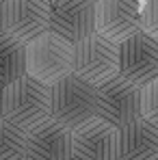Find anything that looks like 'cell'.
I'll use <instances>...</instances> for the list:
<instances>
[{
	"instance_id": "obj_11",
	"label": "cell",
	"mask_w": 158,
	"mask_h": 160,
	"mask_svg": "<svg viewBox=\"0 0 158 160\" xmlns=\"http://www.w3.org/2000/svg\"><path fill=\"white\" fill-rule=\"evenodd\" d=\"M74 158V134L56 119H46L26 132V160Z\"/></svg>"
},
{
	"instance_id": "obj_15",
	"label": "cell",
	"mask_w": 158,
	"mask_h": 160,
	"mask_svg": "<svg viewBox=\"0 0 158 160\" xmlns=\"http://www.w3.org/2000/svg\"><path fill=\"white\" fill-rule=\"evenodd\" d=\"M141 115L158 126V78L141 87Z\"/></svg>"
},
{
	"instance_id": "obj_5",
	"label": "cell",
	"mask_w": 158,
	"mask_h": 160,
	"mask_svg": "<svg viewBox=\"0 0 158 160\" xmlns=\"http://www.w3.org/2000/svg\"><path fill=\"white\" fill-rule=\"evenodd\" d=\"M98 112L117 128L136 121L141 115V87L124 76H113L98 84Z\"/></svg>"
},
{
	"instance_id": "obj_8",
	"label": "cell",
	"mask_w": 158,
	"mask_h": 160,
	"mask_svg": "<svg viewBox=\"0 0 158 160\" xmlns=\"http://www.w3.org/2000/svg\"><path fill=\"white\" fill-rule=\"evenodd\" d=\"M143 0H98L95 4V32L115 43L126 41L141 30Z\"/></svg>"
},
{
	"instance_id": "obj_20",
	"label": "cell",
	"mask_w": 158,
	"mask_h": 160,
	"mask_svg": "<svg viewBox=\"0 0 158 160\" xmlns=\"http://www.w3.org/2000/svg\"><path fill=\"white\" fill-rule=\"evenodd\" d=\"M95 2H98V0H95Z\"/></svg>"
},
{
	"instance_id": "obj_7",
	"label": "cell",
	"mask_w": 158,
	"mask_h": 160,
	"mask_svg": "<svg viewBox=\"0 0 158 160\" xmlns=\"http://www.w3.org/2000/svg\"><path fill=\"white\" fill-rule=\"evenodd\" d=\"M95 0H52L50 30L69 43H78L95 32Z\"/></svg>"
},
{
	"instance_id": "obj_1",
	"label": "cell",
	"mask_w": 158,
	"mask_h": 160,
	"mask_svg": "<svg viewBox=\"0 0 158 160\" xmlns=\"http://www.w3.org/2000/svg\"><path fill=\"white\" fill-rule=\"evenodd\" d=\"M50 117L76 130L82 123L100 117L98 112V84L78 74H67L50 84Z\"/></svg>"
},
{
	"instance_id": "obj_9",
	"label": "cell",
	"mask_w": 158,
	"mask_h": 160,
	"mask_svg": "<svg viewBox=\"0 0 158 160\" xmlns=\"http://www.w3.org/2000/svg\"><path fill=\"white\" fill-rule=\"evenodd\" d=\"M74 134V156L80 160H119V128L102 117H95Z\"/></svg>"
},
{
	"instance_id": "obj_4",
	"label": "cell",
	"mask_w": 158,
	"mask_h": 160,
	"mask_svg": "<svg viewBox=\"0 0 158 160\" xmlns=\"http://www.w3.org/2000/svg\"><path fill=\"white\" fill-rule=\"evenodd\" d=\"M74 74L93 84L119 74V43L108 37L93 32L82 41L74 43Z\"/></svg>"
},
{
	"instance_id": "obj_18",
	"label": "cell",
	"mask_w": 158,
	"mask_h": 160,
	"mask_svg": "<svg viewBox=\"0 0 158 160\" xmlns=\"http://www.w3.org/2000/svg\"><path fill=\"white\" fill-rule=\"evenodd\" d=\"M4 82H0V117H2V95H4Z\"/></svg>"
},
{
	"instance_id": "obj_3",
	"label": "cell",
	"mask_w": 158,
	"mask_h": 160,
	"mask_svg": "<svg viewBox=\"0 0 158 160\" xmlns=\"http://www.w3.org/2000/svg\"><path fill=\"white\" fill-rule=\"evenodd\" d=\"M74 72V43L48 30L26 43V74L48 87Z\"/></svg>"
},
{
	"instance_id": "obj_17",
	"label": "cell",
	"mask_w": 158,
	"mask_h": 160,
	"mask_svg": "<svg viewBox=\"0 0 158 160\" xmlns=\"http://www.w3.org/2000/svg\"><path fill=\"white\" fill-rule=\"evenodd\" d=\"M4 15H7V0H0V35L4 32Z\"/></svg>"
},
{
	"instance_id": "obj_14",
	"label": "cell",
	"mask_w": 158,
	"mask_h": 160,
	"mask_svg": "<svg viewBox=\"0 0 158 160\" xmlns=\"http://www.w3.org/2000/svg\"><path fill=\"white\" fill-rule=\"evenodd\" d=\"M0 160H26V130L0 117Z\"/></svg>"
},
{
	"instance_id": "obj_12",
	"label": "cell",
	"mask_w": 158,
	"mask_h": 160,
	"mask_svg": "<svg viewBox=\"0 0 158 160\" xmlns=\"http://www.w3.org/2000/svg\"><path fill=\"white\" fill-rule=\"evenodd\" d=\"M119 160H158V126L139 117L119 128Z\"/></svg>"
},
{
	"instance_id": "obj_2",
	"label": "cell",
	"mask_w": 158,
	"mask_h": 160,
	"mask_svg": "<svg viewBox=\"0 0 158 160\" xmlns=\"http://www.w3.org/2000/svg\"><path fill=\"white\" fill-rule=\"evenodd\" d=\"M2 117L26 132L50 119V87L28 74L9 82L2 95Z\"/></svg>"
},
{
	"instance_id": "obj_19",
	"label": "cell",
	"mask_w": 158,
	"mask_h": 160,
	"mask_svg": "<svg viewBox=\"0 0 158 160\" xmlns=\"http://www.w3.org/2000/svg\"><path fill=\"white\" fill-rule=\"evenodd\" d=\"M69 160H80V158H76V156H74V158H69Z\"/></svg>"
},
{
	"instance_id": "obj_13",
	"label": "cell",
	"mask_w": 158,
	"mask_h": 160,
	"mask_svg": "<svg viewBox=\"0 0 158 160\" xmlns=\"http://www.w3.org/2000/svg\"><path fill=\"white\" fill-rule=\"evenodd\" d=\"M26 76V43L2 32L0 35V82L9 84Z\"/></svg>"
},
{
	"instance_id": "obj_16",
	"label": "cell",
	"mask_w": 158,
	"mask_h": 160,
	"mask_svg": "<svg viewBox=\"0 0 158 160\" xmlns=\"http://www.w3.org/2000/svg\"><path fill=\"white\" fill-rule=\"evenodd\" d=\"M141 30L158 39V0H143L141 4Z\"/></svg>"
},
{
	"instance_id": "obj_21",
	"label": "cell",
	"mask_w": 158,
	"mask_h": 160,
	"mask_svg": "<svg viewBox=\"0 0 158 160\" xmlns=\"http://www.w3.org/2000/svg\"><path fill=\"white\" fill-rule=\"evenodd\" d=\"M50 2H52V0H50Z\"/></svg>"
},
{
	"instance_id": "obj_6",
	"label": "cell",
	"mask_w": 158,
	"mask_h": 160,
	"mask_svg": "<svg viewBox=\"0 0 158 160\" xmlns=\"http://www.w3.org/2000/svg\"><path fill=\"white\" fill-rule=\"evenodd\" d=\"M119 76L143 87L158 78V39L145 30L119 43Z\"/></svg>"
},
{
	"instance_id": "obj_10",
	"label": "cell",
	"mask_w": 158,
	"mask_h": 160,
	"mask_svg": "<svg viewBox=\"0 0 158 160\" xmlns=\"http://www.w3.org/2000/svg\"><path fill=\"white\" fill-rule=\"evenodd\" d=\"M50 30V0H7L4 32L30 43Z\"/></svg>"
}]
</instances>
